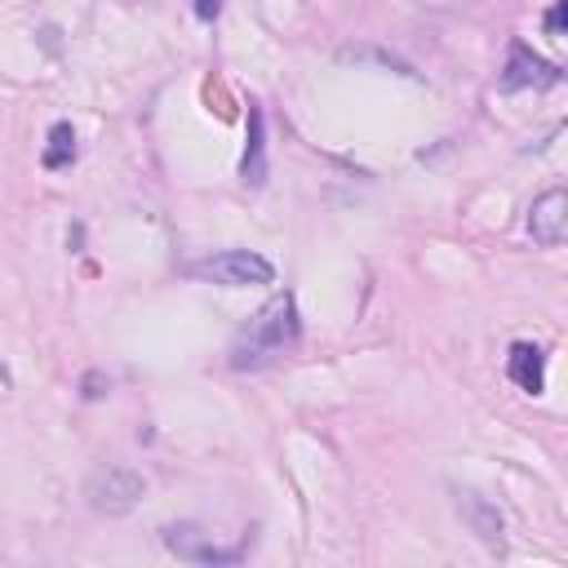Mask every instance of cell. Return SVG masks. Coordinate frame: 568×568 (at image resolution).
Here are the masks:
<instances>
[{
	"instance_id": "1",
	"label": "cell",
	"mask_w": 568,
	"mask_h": 568,
	"mask_svg": "<svg viewBox=\"0 0 568 568\" xmlns=\"http://www.w3.org/2000/svg\"><path fill=\"white\" fill-rule=\"evenodd\" d=\"M302 337V320H297V297L293 293H275L231 342L226 351V364L235 373H253V368H266L275 364L280 355H288Z\"/></svg>"
},
{
	"instance_id": "2",
	"label": "cell",
	"mask_w": 568,
	"mask_h": 568,
	"mask_svg": "<svg viewBox=\"0 0 568 568\" xmlns=\"http://www.w3.org/2000/svg\"><path fill=\"white\" fill-rule=\"evenodd\" d=\"M182 271L191 280H209V284H222V288H248V284H271L275 280V266L253 248H222V253H209L200 262H186Z\"/></svg>"
},
{
	"instance_id": "3",
	"label": "cell",
	"mask_w": 568,
	"mask_h": 568,
	"mask_svg": "<svg viewBox=\"0 0 568 568\" xmlns=\"http://www.w3.org/2000/svg\"><path fill=\"white\" fill-rule=\"evenodd\" d=\"M142 493H146V479L129 466H98L84 484L89 510H98V515H124V510L138 506Z\"/></svg>"
},
{
	"instance_id": "4",
	"label": "cell",
	"mask_w": 568,
	"mask_h": 568,
	"mask_svg": "<svg viewBox=\"0 0 568 568\" xmlns=\"http://www.w3.org/2000/svg\"><path fill=\"white\" fill-rule=\"evenodd\" d=\"M160 537H164V546H169L178 559H186V564H213V568H222V564H240V559L248 555V541H240V546H217V541H209V532L195 528V524H164Z\"/></svg>"
},
{
	"instance_id": "5",
	"label": "cell",
	"mask_w": 568,
	"mask_h": 568,
	"mask_svg": "<svg viewBox=\"0 0 568 568\" xmlns=\"http://www.w3.org/2000/svg\"><path fill=\"white\" fill-rule=\"evenodd\" d=\"M564 80V71L555 67V62H546V58H537L524 40H515L510 44V53H506V67H501V89H546V84H559Z\"/></svg>"
},
{
	"instance_id": "6",
	"label": "cell",
	"mask_w": 568,
	"mask_h": 568,
	"mask_svg": "<svg viewBox=\"0 0 568 568\" xmlns=\"http://www.w3.org/2000/svg\"><path fill=\"white\" fill-rule=\"evenodd\" d=\"M528 235L541 248L564 244V235H568V191L564 186H550L546 195L532 200V209H528Z\"/></svg>"
},
{
	"instance_id": "7",
	"label": "cell",
	"mask_w": 568,
	"mask_h": 568,
	"mask_svg": "<svg viewBox=\"0 0 568 568\" xmlns=\"http://www.w3.org/2000/svg\"><path fill=\"white\" fill-rule=\"evenodd\" d=\"M453 497H457V515L470 524V532H475L484 546H501V532H506L501 510H497L488 497H479L475 488H457Z\"/></svg>"
},
{
	"instance_id": "8",
	"label": "cell",
	"mask_w": 568,
	"mask_h": 568,
	"mask_svg": "<svg viewBox=\"0 0 568 568\" xmlns=\"http://www.w3.org/2000/svg\"><path fill=\"white\" fill-rule=\"evenodd\" d=\"M506 377L524 390V395H541L546 390V351L532 342H515L506 355Z\"/></svg>"
},
{
	"instance_id": "9",
	"label": "cell",
	"mask_w": 568,
	"mask_h": 568,
	"mask_svg": "<svg viewBox=\"0 0 568 568\" xmlns=\"http://www.w3.org/2000/svg\"><path fill=\"white\" fill-rule=\"evenodd\" d=\"M240 178H244V186H262L266 182V120H262L257 102H248V138H244Z\"/></svg>"
},
{
	"instance_id": "10",
	"label": "cell",
	"mask_w": 568,
	"mask_h": 568,
	"mask_svg": "<svg viewBox=\"0 0 568 568\" xmlns=\"http://www.w3.org/2000/svg\"><path fill=\"white\" fill-rule=\"evenodd\" d=\"M75 160V129L67 124V120H58L53 129H49V142H44V151H40V164L49 169V173H58V169H67Z\"/></svg>"
},
{
	"instance_id": "11",
	"label": "cell",
	"mask_w": 568,
	"mask_h": 568,
	"mask_svg": "<svg viewBox=\"0 0 568 568\" xmlns=\"http://www.w3.org/2000/svg\"><path fill=\"white\" fill-rule=\"evenodd\" d=\"M564 27H568V0H555L546 9V36H564Z\"/></svg>"
},
{
	"instance_id": "12",
	"label": "cell",
	"mask_w": 568,
	"mask_h": 568,
	"mask_svg": "<svg viewBox=\"0 0 568 568\" xmlns=\"http://www.w3.org/2000/svg\"><path fill=\"white\" fill-rule=\"evenodd\" d=\"M102 386H111L102 373H84V382H80V395H84V399H98V395H102Z\"/></svg>"
},
{
	"instance_id": "13",
	"label": "cell",
	"mask_w": 568,
	"mask_h": 568,
	"mask_svg": "<svg viewBox=\"0 0 568 568\" xmlns=\"http://www.w3.org/2000/svg\"><path fill=\"white\" fill-rule=\"evenodd\" d=\"M191 9H195V18H200V22H217L222 0H191Z\"/></svg>"
}]
</instances>
